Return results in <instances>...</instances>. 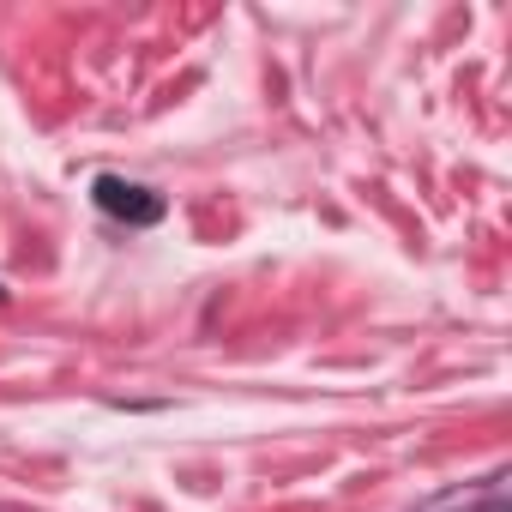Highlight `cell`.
Masks as SVG:
<instances>
[{
	"label": "cell",
	"instance_id": "6da1fadb",
	"mask_svg": "<svg viewBox=\"0 0 512 512\" xmlns=\"http://www.w3.org/2000/svg\"><path fill=\"white\" fill-rule=\"evenodd\" d=\"M97 205H103V211H115V217H127V223H157V211H163L145 187L115 181V175H103V181H97Z\"/></svg>",
	"mask_w": 512,
	"mask_h": 512
}]
</instances>
